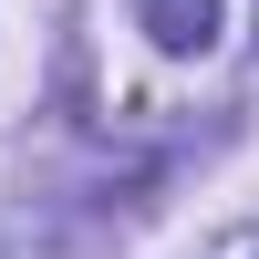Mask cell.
<instances>
[{
    "mask_svg": "<svg viewBox=\"0 0 259 259\" xmlns=\"http://www.w3.org/2000/svg\"><path fill=\"white\" fill-rule=\"evenodd\" d=\"M135 21L156 52H207L218 41V0H135Z\"/></svg>",
    "mask_w": 259,
    "mask_h": 259,
    "instance_id": "6da1fadb",
    "label": "cell"
}]
</instances>
